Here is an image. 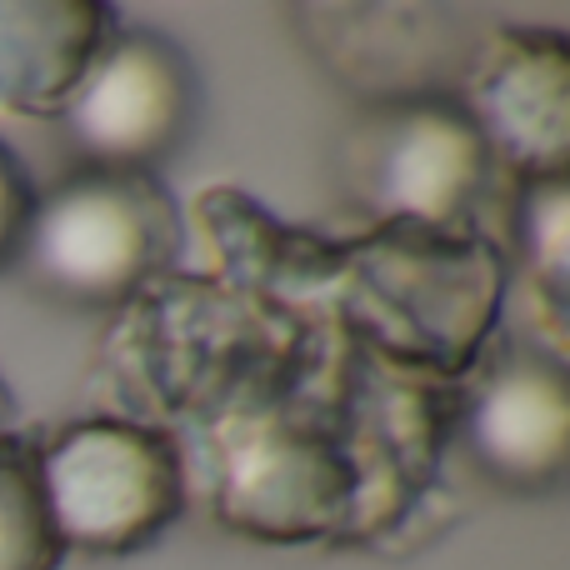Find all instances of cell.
<instances>
[{
    "mask_svg": "<svg viewBox=\"0 0 570 570\" xmlns=\"http://www.w3.org/2000/svg\"><path fill=\"white\" fill-rule=\"evenodd\" d=\"M351 455L305 421H246L220 471V521L256 541H315L355 501Z\"/></svg>",
    "mask_w": 570,
    "mask_h": 570,
    "instance_id": "obj_6",
    "label": "cell"
},
{
    "mask_svg": "<svg viewBox=\"0 0 570 570\" xmlns=\"http://www.w3.org/2000/svg\"><path fill=\"white\" fill-rule=\"evenodd\" d=\"M10 431H20V425H16V401H10L6 381H0V441H6Z\"/></svg>",
    "mask_w": 570,
    "mask_h": 570,
    "instance_id": "obj_12",
    "label": "cell"
},
{
    "mask_svg": "<svg viewBox=\"0 0 570 570\" xmlns=\"http://www.w3.org/2000/svg\"><path fill=\"white\" fill-rule=\"evenodd\" d=\"M40 481L66 551L136 556L186 511V455L166 425L80 415L40 441Z\"/></svg>",
    "mask_w": 570,
    "mask_h": 570,
    "instance_id": "obj_2",
    "label": "cell"
},
{
    "mask_svg": "<svg viewBox=\"0 0 570 570\" xmlns=\"http://www.w3.org/2000/svg\"><path fill=\"white\" fill-rule=\"evenodd\" d=\"M465 445L485 475L546 491L570 461V385L561 355L505 351L465 401Z\"/></svg>",
    "mask_w": 570,
    "mask_h": 570,
    "instance_id": "obj_7",
    "label": "cell"
},
{
    "mask_svg": "<svg viewBox=\"0 0 570 570\" xmlns=\"http://www.w3.org/2000/svg\"><path fill=\"white\" fill-rule=\"evenodd\" d=\"M495 176L491 146L441 90L385 96L341 140V186L375 226H471Z\"/></svg>",
    "mask_w": 570,
    "mask_h": 570,
    "instance_id": "obj_3",
    "label": "cell"
},
{
    "mask_svg": "<svg viewBox=\"0 0 570 570\" xmlns=\"http://www.w3.org/2000/svg\"><path fill=\"white\" fill-rule=\"evenodd\" d=\"M196 100V70L176 40L150 26H116L60 120L86 166L150 170L186 140Z\"/></svg>",
    "mask_w": 570,
    "mask_h": 570,
    "instance_id": "obj_4",
    "label": "cell"
},
{
    "mask_svg": "<svg viewBox=\"0 0 570 570\" xmlns=\"http://www.w3.org/2000/svg\"><path fill=\"white\" fill-rule=\"evenodd\" d=\"M116 26L100 0H0V110L60 120Z\"/></svg>",
    "mask_w": 570,
    "mask_h": 570,
    "instance_id": "obj_8",
    "label": "cell"
},
{
    "mask_svg": "<svg viewBox=\"0 0 570 570\" xmlns=\"http://www.w3.org/2000/svg\"><path fill=\"white\" fill-rule=\"evenodd\" d=\"M36 180H30L26 160L0 140V271H10L26 250V236H30V216H36Z\"/></svg>",
    "mask_w": 570,
    "mask_h": 570,
    "instance_id": "obj_11",
    "label": "cell"
},
{
    "mask_svg": "<svg viewBox=\"0 0 570 570\" xmlns=\"http://www.w3.org/2000/svg\"><path fill=\"white\" fill-rule=\"evenodd\" d=\"M180 250V210L156 170L80 166L36 200L16 266L60 305H130Z\"/></svg>",
    "mask_w": 570,
    "mask_h": 570,
    "instance_id": "obj_1",
    "label": "cell"
},
{
    "mask_svg": "<svg viewBox=\"0 0 570 570\" xmlns=\"http://www.w3.org/2000/svg\"><path fill=\"white\" fill-rule=\"evenodd\" d=\"M566 226H570L566 176L521 186V200H515V240H521V256L531 266V285L541 295V315L556 335V351L566 341V285H570Z\"/></svg>",
    "mask_w": 570,
    "mask_h": 570,
    "instance_id": "obj_10",
    "label": "cell"
},
{
    "mask_svg": "<svg viewBox=\"0 0 570 570\" xmlns=\"http://www.w3.org/2000/svg\"><path fill=\"white\" fill-rule=\"evenodd\" d=\"M66 556L40 481V435L10 431L0 441V570H60Z\"/></svg>",
    "mask_w": 570,
    "mask_h": 570,
    "instance_id": "obj_9",
    "label": "cell"
},
{
    "mask_svg": "<svg viewBox=\"0 0 570 570\" xmlns=\"http://www.w3.org/2000/svg\"><path fill=\"white\" fill-rule=\"evenodd\" d=\"M461 106L491 160L521 186L561 180L570 160V36L556 26L491 30Z\"/></svg>",
    "mask_w": 570,
    "mask_h": 570,
    "instance_id": "obj_5",
    "label": "cell"
}]
</instances>
